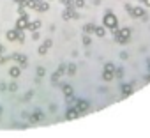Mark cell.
Instances as JSON below:
<instances>
[{"instance_id":"6da1fadb","label":"cell","mask_w":150,"mask_h":138,"mask_svg":"<svg viewBox=\"0 0 150 138\" xmlns=\"http://www.w3.org/2000/svg\"><path fill=\"white\" fill-rule=\"evenodd\" d=\"M113 32V41L115 42H118V44H125V42L131 39V28L129 27H125V28H115V30H111Z\"/></svg>"},{"instance_id":"7a4b0ae2","label":"cell","mask_w":150,"mask_h":138,"mask_svg":"<svg viewBox=\"0 0 150 138\" xmlns=\"http://www.w3.org/2000/svg\"><path fill=\"white\" fill-rule=\"evenodd\" d=\"M103 25H104L106 28H109V30L118 28V18H117V14L111 13V11H106V14H104V18H103Z\"/></svg>"},{"instance_id":"3957f363","label":"cell","mask_w":150,"mask_h":138,"mask_svg":"<svg viewBox=\"0 0 150 138\" xmlns=\"http://www.w3.org/2000/svg\"><path fill=\"white\" fill-rule=\"evenodd\" d=\"M62 18H64L65 21H69V20H79V13L76 11V7H74V5H69V7H65V9H64Z\"/></svg>"},{"instance_id":"277c9868","label":"cell","mask_w":150,"mask_h":138,"mask_svg":"<svg viewBox=\"0 0 150 138\" xmlns=\"http://www.w3.org/2000/svg\"><path fill=\"white\" fill-rule=\"evenodd\" d=\"M11 60H16L18 62V66L21 67V69H25V67H28V57L27 55H23V53H13L11 55Z\"/></svg>"},{"instance_id":"5b68a950","label":"cell","mask_w":150,"mask_h":138,"mask_svg":"<svg viewBox=\"0 0 150 138\" xmlns=\"http://www.w3.org/2000/svg\"><path fill=\"white\" fill-rule=\"evenodd\" d=\"M129 14H131V18H134V20H147V11L143 7H133Z\"/></svg>"},{"instance_id":"8992f818","label":"cell","mask_w":150,"mask_h":138,"mask_svg":"<svg viewBox=\"0 0 150 138\" xmlns=\"http://www.w3.org/2000/svg\"><path fill=\"white\" fill-rule=\"evenodd\" d=\"M44 120V113L41 112V110H35V112H32L28 115V122L30 124H39V122H43Z\"/></svg>"},{"instance_id":"52a82bcc","label":"cell","mask_w":150,"mask_h":138,"mask_svg":"<svg viewBox=\"0 0 150 138\" xmlns=\"http://www.w3.org/2000/svg\"><path fill=\"white\" fill-rule=\"evenodd\" d=\"M74 106H76V110L79 112V115H81V113H87V112L90 110V101H87V99H78Z\"/></svg>"},{"instance_id":"ba28073f","label":"cell","mask_w":150,"mask_h":138,"mask_svg":"<svg viewBox=\"0 0 150 138\" xmlns=\"http://www.w3.org/2000/svg\"><path fill=\"white\" fill-rule=\"evenodd\" d=\"M65 69H67V64H60L58 69L53 73V76H51V83H57V81L60 80V76H64V74H65Z\"/></svg>"},{"instance_id":"9c48e42d","label":"cell","mask_w":150,"mask_h":138,"mask_svg":"<svg viewBox=\"0 0 150 138\" xmlns=\"http://www.w3.org/2000/svg\"><path fill=\"white\" fill-rule=\"evenodd\" d=\"M34 11H37V13H46V11H49V4H48V0H35Z\"/></svg>"},{"instance_id":"30bf717a","label":"cell","mask_w":150,"mask_h":138,"mask_svg":"<svg viewBox=\"0 0 150 138\" xmlns=\"http://www.w3.org/2000/svg\"><path fill=\"white\" fill-rule=\"evenodd\" d=\"M28 21H30V16H19V18L16 20V28H18V30H27Z\"/></svg>"},{"instance_id":"8fae6325","label":"cell","mask_w":150,"mask_h":138,"mask_svg":"<svg viewBox=\"0 0 150 138\" xmlns=\"http://www.w3.org/2000/svg\"><path fill=\"white\" fill-rule=\"evenodd\" d=\"M78 117H79V112L76 110V106L69 108V110H67V113H65V119H67V120H74V119H78Z\"/></svg>"},{"instance_id":"7c38bea8","label":"cell","mask_w":150,"mask_h":138,"mask_svg":"<svg viewBox=\"0 0 150 138\" xmlns=\"http://www.w3.org/2000/svg\"><path fill=\"white\" fill-rule=\"evenodd\" d=\"M5 37H7L9 42H16V41H18V28H14V30H7V32H5Z\"/></svg>"},{"instance_id":"4fadbf2b","label":"cell","mask_w":150,"mask_h":138,"mask_svg":"<svg viewBox=\"0 0 150 138\" xmlns=\"http://www.w3.org/2000/svg\"><path fill=\"white\" fill-rule=\"evenodd\" d=\"M41 20H34V21H28V27H27V30L28 32H34V30H39L41 28Z\"/></svg>"},{"instance_id":"5bb4252c","label":"cell","mask_w":150,"mask_h":138,"mask_svg":"<svg viewBox=\"0 0 150 138\" xmlns=\"http://www.w3.org/2000/svg\"><path fill=\"white\" fill-rule=\"evenodd\" d=\"M9 76H11V78H19V76H21V67H19V66H13L11 69H9Z\"/></svg>"},{"instance_id":"9a60e30c","label":"cell","mask_w":150,"mask_h":138,"mask_svg":"<svg viewBox=\"0 0 150 138\" xmlns=\"http://www.w3.org/2000/svg\"><path fill=\"white\" fill-rule=\"evenodd\" d=\"M133 83H124L122 85V96H124V98H127V96H131L133 94Z\"/></svg>"},{"instance_id":"2e32d148","label":"cell","mask_w":150,"mask_h":138,"mask_svg":"<svg viewBox=\"0 0 150 138\" xmlns=\"http://www.w3.org/2000/svg\"><path fill=\"white\" fill-rule=\"evenodd\" d=\"M101 78H103L104 81H113V78H115V71H106V69H103Z\"/></svg>"},{"instance_id":"e0dca14e","label":"cell","mask_w":150,"mask_h":138,"mask_svg":"<svg viewBox=\"0 0 150 138\" xmlns=\"http://www.w3.org/2000/svg\"><path fill=\"white\" fill-rule=\"evenodd\" d=\"M94 34H95L97 37H104V36H106V27H104V25H99V27L95 25V30H94Z\"/></svg>"},{"instance_id":"ac0fdd59","label":"cell","mask_w":150,"mask_h":138,"mask_svg":"<svg viewBox=\"0 0 150 138\" xmlns=\"http://www.w3.org/2000/svg\"><path fill=\"white\" fill-rule=\"evenodd\" d=\"M76 64L74 62H71V64H67V69H65V73H67V76H74L76 74Z\"/></svg>"},{"instance_id":"d6986e66","label":"cell","mask_w":150,"mask_h":138,"mask_svg":"<svg viewBox=\"0 0 150 138\" xmlns=\"http://www.w3.org/2000/svg\"><path fill=\"white\" fill-rule=\"evenodd\" d=\"M62 92H64V96H65V98H69V96H74V90H73V87H71V85H62Z\"/></svg>"},{"instance_id":"ffe728a7","label":"cell","mask_w":150,"mask_h":138,"mask_svg":"<svg viewBox=\"0 0 150 138\" xmlns=\"http://www.w3.org/2000/svg\"><path fill=\"white\" fill-rule=\"evenodd\" d=\"M94 30H95V25L94 23H87L85 27H83V32H85V34H94Z\"/></svg>"},{"instance_id":"44dd1931","label":"cell","mask_w":150,"mask_h":138,"mask_svg":"<svg viewBox=\"0 0 150 138\" xmlns=\"http://www.w3.org/2000/svg\"><path fill=\"white\" fill-rule=\"evenodd\" d=\"M18 14H19V16H28V11H27V7H23V5H18Z\"/></svg>"},{"instance_id":"7402d4cb","label":"cell","mask_w":150,"mask_h":138,"mask_svg":"<svg viewBox=\"0 0 150 138\" xmlns=\"http://www.w3.org/2000/svg\"><path fill=\"white\" fill-rule=\"evenodd\" d=\"M18 42H25V30H18Z\"/></svg>"},{"instance_id":"603a6c76","label":"cell","mask_w":150,"mask_h":138,"mask_svg":"<svg viewBox=\"0 0 150 138\" xmlns=\"http://www.w3.org/2000/svg\"><path fill=\"white\" fill-rule=\"evenodd\" d=\"M35 73H37V76H39V78H43V76H44V74H46V69H44L43 66H39V67L35 69Z\"/></svg>"},{"instance_id":"cb8c5ba5","label":"cell","mask_w":150,"mask_h":138,"mask_svg":"<svg viewBox=\"0 0 150 138\" xmlns=\"http://www.w3.org/2000/svg\"><path fill=\"white\" fill-rule=\"evenodd\" d=\"M43 46L49 50V48H51V46H53V41H51V39H49V37H48V39H44V41H43Z\"/></svg>"},{"instance_id":"d4e9b609","label":"cell","mask_w":150,"mask_h":138,"mask_svg":"<svg viewBox=\"0 0 150 138\" xmlns=\"http://www.w3.org/2000/svg\"><path fill=\"white\" fill-rule=\"evenodd\" d=\"M74 7L76 9H83L85 7V0H74Z\"/></svg>"},{"instance_id":"484cf974","label":"cell","mask_w":150,"mask_h":138,"mask_svg":"<svg viewBox=\"0 0 150 138\" xmlns=\"http://www.w3.org/2000/svg\"><path fill=\"white\" fill-rule=\"evenodd\" d=\"M7 90H11V92H16V90H18V83H16V81L9 83V85H7Z\"/></svg>"},{"instance_id":"4316f807","label":"cell","mask_w":150,"mask_h":138,"mask_svg":"<svg viewBox=\"0 0 150 138\" xmlns=\"http://www.w3.org/2000/svg\"><path fill=\"white\" fill-rule=\"evenodd\" d=\"M122 76H124V69H122V67L115 69V78H122Z\"/></svg>"},{"instance_id":"83f0119b","label":"cell","mask_w":150,"mask_h":138,"mask_svg":"<svg viewBox=\"0 0 150 138\" xmlns=\"http://www.w3.org/2000/svg\"><path fill=\"white\" fill-rule=\"evenodd\" d=\"M90 42H92V41H90V36L85 34V36H83V46H90Z\"/></svg>"},{"instance_id":"f1b7e54d","label":"cell","mask_w":150,"mask_h":138,"mask_svg":"<svg viewBox=\"0 0 150 138\" xmlns=\"http://www.w3.org/2000/svg\"><path fill=\"white\" fill-rule=\"evenodd\" d=\"M60 4H64V7H69V5H74V0H60Z\"/></svg>"},{"instance_id":"f546056e","label":"cell","mask_w":150,"mask_h":138,"mask_svg":"<svg viewBox=\"0 0 150 138\" xmlns=\"http://www.w3.org/2000/svg\"><path fill=\"white\" fill-rule=\"evenodd\" d=\"M37 53H39V55H46V53H48V48H44V46L41 44V46H39V50H37Z\"/></svg>"},{"instance_id":"4dcf8cb0","label":"cell","mask_w":150,"mask_h":138,"mask_svg":"<svg viewBox=\"0 0 150 138\" xmlns=\"http://www.w3.org/2000/svg\"><path fill=\"white\" fill-rule=\"evenodd\" d=\"M104 69L106 71H115V66H113L111 62H108V64H104Z\"/></svg>"},{"instance_id":"1f68e13d","label":"cell","mask_w":150,"mask_h":138,"mask_svg":"<svg viewBox=\"0 0 150 138\" xmlns=\"http://www.w3.org/2000/svg\"><path fill=\"white\" fill-rule=\"evenodd\" d=\"M39 37H41V34H39L37 30H34V32H32V39H34V41H39Z\"/></svg>"},{"instance_id":"d6a6232c","label":"cell","mask_w":150,"mask_h":138,"mask_svg":"<svg viewBox=\"0 0 150 138\" xmlns=\"http://www.w3.org/2000/svg\"><path fill=\"white\" fill-rule=\"evenodd\" d=\"M120 59H122V60H127V59H129V53H127V51H122V53H120Z\"/></svg>"},{"instance_id":"836d02e7","label":"cell","mask_w":150,"mask_h":138,"mask_svg":"<svg viewBox=\"0 0 150 138\" xmlns=\"http://www.w3.org/2000/svg\"><path fill=\"white\" fill-rule=\"evenodd\" d=\"M9 60V57H4V55H0V64H5Z\"/></svg>"},{"instance_id":"e575fe53","label":"cell","mask_w":150,"mask_h":138,"mask_svg":"<svg viewBox=\"0 0 150 138\" xmlns=\"http://www.w3.org/2000/svg\"><path fill=\"white\" fill-rule=\"evenodd\" d=\"M124 9H125V13H131V9H133V5H129V4H125V5H124Z\"/></svg>"},{"instance_id":"d590c367","label":"cell","mask_w":150,"mask_h":138,"mask_svg":"<svg viewBox=\"0 0 150 138\" xmlns=\"http://www.w3.org/2000/svg\"><path fill=\"white\" fill-rule=\"evenodd\" d=\"M4 90H7V85L5 83H0V92H4Z\"/></svg>"},{"instance_id":"8d00e7d4","label":"cell","mask_w":150,"mask_h":138,"mask_svg":"<svg viewBox=\"0 0 150 138\" xmlns=\"http://www.w3.org/2000/svg\"><path fill=\"white\" fill-rule=\"evenodd\" d=\"M30 98H32V92H27V94H25V98H23V99H25V101H28Z\"/></svg>"},{"instance_id":"74e56055","label":"cell","mask_w":150,"mask_h":138,"mask_svg":"<svg viewBox=\"0 0 150 138\" xmlns=\"http://www.w3.org/2000/svg\"><path fill=\"white\" fill-rule=\"evenodd\" d=\"M4 50H5V46L2 44V42H0V55H4Z\"/></svg>"},{"instance_id":"f35d334b","label":"cell","mask_w":150,"mask_h":138,"mask_svg":"<svg viewBox=\"0 0 150 138\" xmlns=\"http://www.w3.org/2000/svg\"><path fill=\"white\" fill-rule=\"evenodd\" d=\"M141 4H145L147 7H150V0H141Z\"/></svg>"},{"instance_id":"ab89813d","label":"cell","mask_w":150,"mask_h":138,"mask_svg":"<svg viewBox=\"0 0 150 138\" xmlns=\"http://www.w3.org/2000/svg\"><path fill=\"white\" fill-rule=\"evenodd\" d=\"M13 2H14V4H18V5H19V4H21V0H13Z\"/></svg>"},{"instance_id":"60d3db41","label":"cell","mask_w":150,"mask_h":138,"mask_svg":"<svg viewBox=\"0 0 150 138\" xmlns=\"http://www.w3.org/2000/svg\"><path fill=\"white\" fill-rule=\"evenodd\" d=\"M0 117H2V110H0Z\"/></svg>"},{"instance_id":"b9f144b4","label":"cell","mask_w":150,"mask_h":138,"mask_svg":"<svg viewBox=\"0 0 150 138\" xmlns=\"http://www.w3.org/2000/svg\"><path fill=\"white\" fill-rule=\"evenodd\" d=\"M48 2H51V0H48Z\"/></svg>"}]
</instances>
